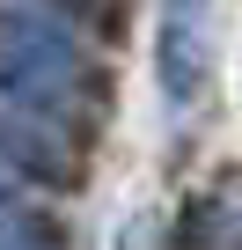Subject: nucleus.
<instances>
[{
  "instance_id": "1",
  "label": "nucleus",
  "mask_w": 242,
  "mask_h": 250,
  "mask_svg": "<svg viewBox=\"0 0 242 250\" xmlns=\"http://www.w3.org/2000/svg\"><path fill=\"white\" fill-rule=\"evenodd\" d=\"M0 96L30 110H66L88 96V59L52 15H0Z\"/></svg>"
},
{
  "instance_id": "2",
  "label": "nucleus",
  "mask_w": 242,
  "mask_h": 250,
  "mask_svg": "<svg viewBox=\"0 0 242 250\" xmlns=\"http://www.w3.org/2000/svg\"><path fill=\"white\" fill-rule=\"evenodd\" d=\"M205 8L213 0H169V37H162V81H169V96L176 103H191L198 96V81H205Z\"/></svg>"
},
{
  "instance_id": "3",
  "label": "nucleus",
  "mask_w": 242,
  "mask_h": 250,
  "mask_svg": "<svg viewBox=\"0 0 242 250\" xmlns=\"http://www.w3.org/2000/svg\"><path fill=\"white\" fill-rule=\"evenodd\" d=\"M0 250H52V235H44V228H8Z\"/></svg>"
},
{
  "instance_id": "4",
  "label": "nucleus",
  "mask_w": 242,
  "mask_h": 250,
  "mask_svg": "<svg viewBox=\"0 0 242 250\" xmlns=\"http://www.w3.org/2000/svg\"><path fill=\"white\" fill-rule=\"evenodd\" d=\"M0 221H15V184L0 177Z\"/></svg>"
}]
</instances>
